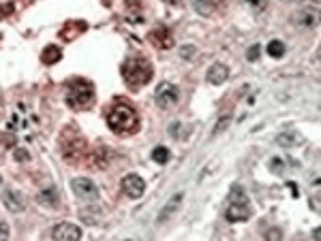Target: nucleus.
I'll return each mask as SVG.
<instances>
[{
	"instance_id": "0eeeda50",
	"label": "nucleus",
	"mask_w": 321,
	"mask_h": 241,
	"mask_svg": "<svg viewBox=\"0 0 321 241\" xmlns=\"http://www.w3.org/2000/svg\"><path fill=\"white\" fill-rule=\"evenodd\" d=\"M144 190H146V181L139 177V175L131 173L122 179V192H124L128 198H139L144 195Z\"/></svg>"
},
{
	"instance_id": "7ed1b4c3",
	"label": "nucleus",
	"mask_w": 321,
	"mask_h": 241,
	"mask_svg": "<svg viewBox=\"0 0 321 241\" xmlns=\"http://www.w3.org/2000/svg\"><path fill=\"white\" fill-rule=\"evenodd\" d=\"M250 218V205L248 197L242 186H231L229 197H227V207H225V220L236 224Z\"/></svg>"
},
{
	"instance_id": "cd10ccee",
	"label": "nucleus",
	"mask_w": 321,
	"mask_h": 241,
	"mask_svg": "<svg viewBox=\"0 0 321 241\" xmlns=\"http://www.w3.org/2000/svg\"><path fill=\"white\" fill-rule=\"evenodd\" d=\"M11 11H13V4H4V7L0 9V15H9Z\"/></svg>"
},
{
	"instance_id": "39448f33",
	"label": "nucleus",
	"mask_w": 321,
	"mask_h": 241,
	"mask_svg": "<svg viewBox=\"0 0 321 241\" xmlns=\"http://www.w3.org/2000/svg\"><path fill=\"white\" fill-rule=\"evenodd\" d=\"M178 98H180L178 86L169 84V81H163V84L156 86V90H154V101H156V105H159L161 109L173 107V105L178 103Z\"/></svg>"
},
{
	"instance_id": "393cba45",
	"label": "nucleus",
	"mask_w": 321,
	"mask_h": 241,
	"mask_svg": "<svg viewBox=\"0 0 321 241\" xmlns=\"http://www.w3.org/2000/svg\"><path fill=\"white\" fill-rule=\"evenodd\" d=\"M180 56H182L184 60H191V58L195 56V47H193V45H182V47H180Z\"/></svg>"
},
{
	"instance_id": "7c9ffc66",
	"label": "nucleus",
	"mask_w": 321,
	"mask_h": 241,
	"mask_svg": "<svg viewBox=\"0 0 321 241\" xmlns=\"http://www.w3.org/2000/svg\"><path fill=\"white\" fill-rule=\"evenodd\" d=\"M285 2H294V0H285Z\"/></svg>"
},
{
	"instance_id": "f257e3e1",
	"label": "nucleus",
	"mask_w": 321,
	"mask_h": 241,
	"mask_svg": "<svg viewBox=\"0 0 321 241\" xmlns=\"http://www.w3.org/2000/svg\"><path fill=\"white\" fill-rule=\"evenodd\" d=\"M152 77V64H150L146 58H128L122 64V79L126 81V86L131 90H137V88L146 86Z\"/></svg>"
},
{
	"instance_id": "f03ea898",
	"label": "nucleus",
	"mask_w": 321,
	"mask_h": 241,
	"mask_svg": "<svg viewBox=\"0 0 321 241\" xmlns=\"http://www.w3.org/2000/svg\"><path fill=\"white\" fill-rule=\"evenodd\" d=\"M107 126L112 128L116 134H131V132H135L137 126H139L135 109L128 107L126 103H118L107 113Z\"/></svg>"
},
{
	"instance_id": "f8f14e48",
	"label": "nucleus",
	"mask_w": 321,
	"mask_h": 241,
	"mask_svg": "<svg viewBox=\"0 0 321 241\" xmlns=\"http://www.w3.org/2000/svg\"><path fill=\"white\" fill-rule=\"evenodd\" d=\"M39 203L45 205V207H58L60 203V195H58V188L56 186H48L39 192Z\"/></svg>"
},
{
	"instance_id": "4468645a",
	"label": "nucleus",
	"mask_w": 321,
	"mask_h": 241,
	"mask_svg": "<svg viewBox=\"0 0 321 241\" xmlns=\"http://www.w3.org/2000/svg\"><path fill=\"white\" fill-rule=\"evenodd\" d=\"M60 58H62L60 47L49 45V47H45L43 54H41V62L43 64H56V62H60Z\"/></svg>"
},
{
	"instance_id": "6ab92c4d",
	"label": "nucleus",
	"mask_w": 321,
	"mask_h": 241,
	"mask_svg": "<svg viewBox=\"0 0 321 241\" xmlns=\"http://www.w3.org/2000/svg\"><path fill=\"white\" fill-rule=\"evenodd\" d=\"M242 4L250 13H264L268 9V0H242Z\"/></svg>"
},
{
	"instance_id": "bb28decb",
	"label": "nucleus",
	"mask_w": 321,
	"mask_h": 241,
	"mask_svg": "<svg viewBox=\"0 0 321 241\" xmlns=\"http://www.w3.org/2000/svg\"><path fill=\"white\" fill-rule=\"evenodd\" d=\"M0 239H9V224L0 222Z\"/></svg>"
},
{
	"instance_id": "412c9836",
	"label": "nucleus",
	"mask_w": 321,
	"mask_h": 241,
	"mask_svg": "<svg viewBox=\"0 0 321 241\" xmlns=\"http://www.w3.org/2000/svg\"><path fill=\"white\" fill-rule=\"evenodd\" d=\"M229 120H231V113H223V115L219 117L217 126H214V131H212L214 137H217V134H221V131H225V128L229 126Z\"/></svg>"
},
{
	"instance_id": "2f4dec72",
	"label": "nucleus",
	"mask_w": 321,
	"mask_h": 241,
	"mask_svg": "<svg viewBox=\"0 0 321 241\" xmlns=\"http://www.w3.org/2000/svg\"><path fill=\"white\" fill-rule=\"evenodd\" d=\"M315 2H319V0H315Z\"/></svg>"
},
{
	"instance_id": "aec40b11",
	"label": "nucleus",
	"mask_w": 321,
	"mask_h": 241,
	"mask_svg": "<svg viewBox=\"0 0 321 241\" xmlns=\"http://www.w3.org/2000/svg\"><path fill=\"white\" fill-rule=\"evenodd\" d=\"M152 160H154L156 164H167V160H169V150L163 148V145L154 148V150H152Z\"/></svg>"
},
{
	"instance_id": "b1692460",
	"label": "nucleus",
	"mask_w": 321,
	"mask_h": 241,
	"mask_svg": "<svg viewBox=\"0 0 321 241\" xmlns=\"http://www.w3.org/2000/svg\"><path fill=\"white\" fill-rule=\"evenodd\" d=\"M259 54H261V47L259 45H250L248 51H247V60L248 62H255L257 58H259Z\"/></svg>"
},
{
	"instance_id": "423d86ee",
	"label": "nucleus",
	"mask_w": 321,
	"mask_h": 241,
	"mask_svg": "<svg viewBox=\"0 0 321 241\" xmlns=\"http://www.w3.org/2000/svg\"><path fill=\"white\" fill-rule=\"evenodd\" d=\"M71 188H73L75 195H77L79 198H84V201H95V198L99 197L97 184L88 177H75L71 181Z\"/></svg>"
},
{
	"instance_id": "c85d7f7f",
	"label": "nucleus",
	"mask_w": 321,
	"mask_h": 241,
	"mask_svg": "<svg viewBox=\"0 0 321 241\" xmlns=\"http://www.w3.org/2000/svg\"><path fill=\"white\" fill-rule=\"evenodd\" d=\"M287 188H291V192H294V197H297V186H296V184H291V181H289Z\"/></svg>"
},
{
	"instance_id": "dca6fc26",
	"label": "nucleus",
	"mask_w": 321,
	"mask_h": 241,
	"mask_svg": "<svg viewBox=\"0 0 321 241\" xmlns=\"http://www.w3.org/2000/svg\"><path fill=\"white\" fill-rule=\"evenodd\" d=\"M191 4H193V9L203 17L214 13V0H191Z\"/></svg>"
},
{
	"instance_id": "5701e85b",
	"label": "nucleus",
	"mask_w": 321,
	"mask_h": 241,
	"mask_svg": "<svg viewBox=\"0 0 321 241\" xmlns=\"http://www.w3.org/2000/svg\"><path fill=\"white\" fill-rule=\"evenodd\" d=\"M270 169L274 173L281 175V173H285V162L281 160V158H272V160H270Z\"/></svg>"
},
{
	"instance_id": "4be33fe9",
	"label": "nucleus",
	"mask_w": 321,
	"mask_h": 241,
	"mask_svg": "<svg viewBox=\"0 0 321 241\" xmlns=\"http://www.w3.org/2000/svg\"><path fill=\"white\" fill-rule=\"evenodd\" d=\"M276 143L283 145V148H291V145L297 143V139H296V134H278V137H276Z\"/></svg>"
},
{
	"instance_id": "f3484780",
	"label": "nucleus",
	"mask_w": 321,
	"mask_h": 241,
	"mask_svg": "<svg viewBox=\"0 0 321 241\" xmlns=\"http://www.w3.org/2000/svg\"><path fill=\"white\" fill-rule=\"evenodd\" d=\"M88 162H90V167H95V169H103L105 164H107V150H97L95 154H90Z\"/></svg>"
},
{
	"instance_id": "c756f323",
	"label": "nucleus",
	"mask_w": 321,
	"mask_h": 241,
	"mask_svg": "<svg viewBox=\"0 0 321 241\" xmlns=\"http://www.w3.org/2000/svg\"><path fill=\"white\" fill-rule=\"evenodd\" d=\"M167 2H180V0H167Z\"/></svg>"
},
{
	"instance_id": "2eb2a0df",
	"label": "nucleus",
	"mask_w": 321,
	"mask_h": 241,
	"mask_svg": "<svg viewBox=\"0 0 321 241\" xmlns=\"http://www.w3.org/2000/svg\"><path fill=\"white\" fill-rule=\"evenodd\" d=\"M296 22L300 23L302 28H313L315 23H317V11H308V9L300 11V13L296 15Z\"/></svg>"
},
{
	"instance_id": "20e7f679",
	"label": "nucleus",
	"mask_w": 321,
	"mask_h": 241,
	"mask_svg": "<svg viewBox=\"0 0 321 241\" xmlns=\"http://www.w3.org/2000/svg\"><path fill=\"white\" fill-rule=\"evenodd\" d=\"M92 103H95V88H92L90 81L77 79L69 86L67 90V105L75 111H84L90 109Z\"/></svg>"
},
{
	"instance_id": "a878e982",
	"label": "nucleus",
	"mask_w": 321,
	"mask_h": 241,
	"mask_svg": "<svg viewBox=\"0 0 321 241\" xmlns=\"http://www.w3.org/2000/svg\"><path fill=\"white\" fill-rule=\"evenodd\" d=\"M15 160H20V162H28V160H30V156H28V152H26V150H15Z\"/></svg>"
},
{
	"instance_id": "ddd939ff",
	"label": "nucleus",
	"mask_w": 321,
	"mask_h": 241,
	"mask_svg": "<svg viewBox=\"0 0 321 241\" xmlns=\"http://www.w3.org/2000/svg\"><path fill=\"white\" fill-rule=\"evenodd\" d=\"M182 198H184V195L182 192H178V195H173L172 198H169V201L165 203V207H163V211L159 214V222H165L169 216L173 214V211H176L178 207H180V203H182Z\"/></svg>"
},
{
	"instance_id": "9b49d317",
	"label": "nucleus",
	"mask_w": 321,
	"mask_h": 241,
	"mask_svg": "<svg viewBox=\"0 0 321 241\" xmlns=\"http://www.w3.org/2000/svg\"><path fill=\"white\" fill-rule=\"evenodd\" d=\"M150 41H152V45L159 47V49H169V47L173 45V37H172V32H169L165 26L154 28V30L150 32Z\"/></svg>"
},
{
	"instance_id": "6e6552de",
	"label": "nucleus",
	"mask_w": 321,
	"mask_h": 241,
	"mask_svg": "<svg viewBox=\"0 0 321 241\" xmlns=\"http://www.w3.org/2000/svg\"><path fill=\"white\" fill-rule=\"evenodd\" d=\"M51 237L58 239V241H77L81 239V228L75 226V224H69V222H60L58 226L51 228Z\"/></svg>"
},
{
	"instance_id": "1a4fd4ad",
	"label": "nucleus",
	"mask_w": 321,
	"mask_h": 241,
	"mask_svg": "<svg viewBox=\"0 0 321 241\" xmlns=\"http://www.w3.org/2000/svg\"><path fill=\"white\" fill-rule=\"evenodd\" d=\"M2 203L7 205L9 211H13V214H20V211H24V197L20 195L17 190H13V188H4L2 190Z\"/></svg>"
},
{
	"instance_id": "a211bd4d",
	"label": "nucleus",
	"mask_w": 321,
	"mask_h": 241,
	"mask_svg": "<svg viewBox=\"0 0 321 241\" xmlns=\"http://www.w3.org/2000/svg\"><path fill=\"white\" fill-rule=\"evenodd\" d=\"M266 49H268V54H270L272 58H276V60H278V58H283V56H285V51H287V47H285L283 41H270Z\"/></svg>"
},
{
	"instance_id": "9d476101",
	"label": "nucleus",
	"mask_w": 321,
	"mask_h": 241,
	"mask_svg": "<svg viewBox=\"0 0 321 241\" xmlns=\"http://www.w3.org/2000/svg\"><path fill=\"white\" fill-rule=\"evenodd\" d=\"M227 77H229V68H227L225 64L217 62V64H212V66L208 68L206 81H208L210 86H223L225 81H227Z\"/></svg>"
}]
</instances>
